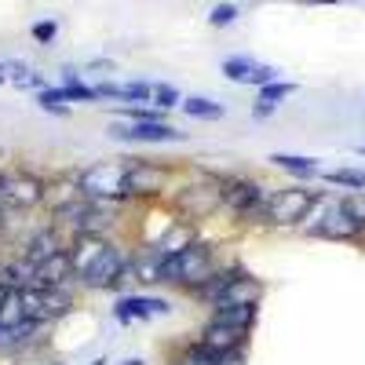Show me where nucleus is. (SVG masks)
Returning <instances> with one entry per match:
<instances>
[{
    "label": "nucleus",
    "instance_id": "nucleus-11",
    "mask_svg": "<svg viewBox=\"0 0 365 365\" xmlns=\"http://www.w3.org/2000/svg\"><path fill=\"white\" fill-rule=\"evenodd\" d=\"M66 241H70V237H63V227L44 223L41 230H34V234L22 241V252H19V256H22L29 267H37V263H44V259H51V256L63 252Z\"/></svg>",
    "mask_w": 365,
    "mask_h": 365
},
{
    "label": "nucleus",
    "instance_id": "nucleus-3",
    "mask_svg": "<svg viewBox=\"0 0 365 365\" xmlns=\"http://www.w3.org/2000/svg\"><path fill=\"white\" fill-rule=\"evenodd\" d=\"M274 187L252 175H223V212H230L234 223H267V205Z\"/></svg>",
    "mask_w": 365,
    "mask_h": 365
},
{
    "label": "nucleus",
    "instance_id": "nucleus-5",
    "mask_svg": "<svg viewBox=\"0 0 365 365\" xmlns=\"http://www.w3.org/2000/svg\"><path fill=\"white\" fill-rule=\"evenodd\" d=\"M172 175L175 168L158 165V161H125V182H120V194L125 201H158L168 197L172 190Z\"/></svg>",
    "mask_w": 365,
    "mask_h": 365
},
{
    "label": "nucleus",
    "instance_id": "nucleus-1",
    "mask_svg": "<svg viewBox=\"0 0 365 365\" xmlns=\"http://www.w3.org/2000/svg\"><path fill=\"white\" fill-rule=\"evenodd\" d=\"M220 267L223 263L216 256V245L205 237H194L187 249H179L175 256L161 263V285H172V289H182L187 296H194Z\"/></svg>",
    "mask_w": 365,
    "mask_h": 365
},
{
    "label": "nucleus",
    "instance_id": "nucleus-31",
    "mask_svg": "<svg viewBox=\"0 0 365 365\" xmlns=\"http://www.w3.org/2000/svg\"><path fill=\"white\" fill-rule=\"evenodd\" d=\"M274 110H278L274 103H256V106H252V117H256V120H267V117H270Z\"/></svg>",
    "mask_w": 365,
    "mask_h": 365
},
{
    "label": "nucleus",
    "instance_id": "nucleus-9",
    "mask_svg": "<svg viewBox=\"0 0 365 365\" xmlns=\"http://www.w3.org/2000/svg\"><path fill=\"white\" fill-rule=\"evenodd\" d=\"M110 139L117 143H182L187 132L172 128L168 120H132V125H113Z\"/></svg>",
    "mask_w": 365,
    "mask_h": 365
},
{
    "label": "nucleus",
    "instance_id": "nucleus-20",
    "mask_svg": "<svg viewBox=\"0 0 365 365\" xmlns=\"http://www.w3.org/2000/svg\"><path fill=\"white\" fill-rule=\"evenodd\" d=\"M168 365H216V351L201 347L197 340H187V344H179V347L172 351Z\"/></svg>",
    "mask_w": 365,
    "mask_h": 365
},
{
    "label": "nucleus",
    "instance_id": "nucleus-29",
    "mask_svg": "<svg viewBox=\"0 0 365 365\" xmlns=\"http://www.w3.org/2000/svg\"><path fill=\"white\" fill-rule=\"evenodd\" d=\"M120 117H128V120H165L161 110H150V106H120Z\"/></svg>",
    "mask_w": 365,
    "mask_h": 365
},
{
    "label": "nucleus",
    "instance_id": "nucleus-26",
    "mask_svg": "<svg viewBox=\"0 0 365 365\" xmlns=\"http://www.w3.org/2000/svg\"><path fill=\"white\" fill-rule=\"evenodd\" d=\"M182 103V91L175 84H154V106L158 110H172Z\"/></svg>",
    "mask_w": 365,
    "mask_h": 365
},
{
    "label": "nucleus",
    "instance_id": "nucleus-7",
    "mask_svg": "<svg viewBox=\"0 0 365 365\" xmlns=\"http://www.w3.org/2000/svg\"><path fill=\"white\" fill-rule=\"evenodd\" d=\"M307 220H314V223L303 227L311 237H325V241H361V237H365V223L354 220L340 201H336V205H329L322 216H314V212H311Z\"/></svg>",
    "mask_w": 365,
    "mask_h": 365
},
{
    "label": "nucleus",
    "instance_id": "nucleus-35",
    "mask_svg": "<svg viewBox=\"0 0 365 365\" xmlns=\"http://www.w3.org/2000/svg\"><path fill=\"white\" fill-rule=\"evenodd\" d=\"M0 158H4V146H0Z\"/></svg>",
    "mask_w": 365,
    "mask_h": 365
},
{
    "label": "nucleus",
    "instance_id": "nucleus-12",
    "mask_svg": "<svg viewBox=\"0 0 365 365\" xmlns=\"http://www.w3.org/2000/svg\"><path fill=\"white\" fill-rule=\"evenodd\" d=\"M194 340H197L201 347H208V351H249L252 332L230 329V325H216V322H205Z\"/></svg>",
    "mask_w": 365,
    "mask_h": 365
},
{
    "label": "nucleus",
    "instance_id": "nucleus-23",
    "mask_svg": "<svg viewBox=\"0 0 365 365\" xmlns=\"http://www.w3.org/2000/svg\"><path fill=\"white\" fill-rule=\"evenodd\" d=\"M252 66H256V58H249V55H230V58H223V77L234 81V84H245L249 73H252Z\"/></svg>",
    "mask_w": 365,
    "mask_h": 365
},
{
    "label": "nucleus",
    "instance_id": "nucleus-19",
    "mask_svg": "<svg viewBox=\"0 0 365 365\" xmlns=\"http://www.w3.org/2000/svg\"><path fill=\"white\" fill-rule=\"evenodd\" d=\"M63 99L66 103H99V91L91 88V84H84L73 66H66L63 70Z\"/></svg>",
    "mask_w": 365,
    "mask_h": 365
},
{
    "label": "nucleus",
    "instance_id": "nucleus-15",
    "mask_svg": "<svg viewBox=\"0 0 365 365\" xmlns=\"http://www.w3.org/2000/svg\"><path fill=\"white\" fill-rule=\"evenodd\" d=\"M113 318H117L120 325H128V322H150V318H154L150 296H143V292H125V296H117V299H113Z\"/></svg>",
    "mask_w": 365,
    "mask_h": 365
},
{
    "label": "nucleus",
    "instance_id": "nucleus-6",
    "mask_svg": "<svg viewBox=\"0 0 365 365\" xmlns=\"http://www.w3.org/2000/svg\"><path fill=\"white\" fill-rule=\"evenodd\" d=\"M48 201V179L26 172V168H11L0 172V205L11 212H29Z\"/></svg>",
    "mask_w": 365,
    "mask_h": 365
},
{
    "label": "nucleus",
    "instance_id": "nucleus-2",
    "mask_svg": "<svg viewBox=\"0 0 365 365\" xmlns=\"http://www.w3.org/2000/svg\"><path fill=\"white\" fill-rule=\"evenodd\" d=\"M168 208L182 223H205L216 212H223V175H197L194 182H182L168 197Z\"/></svg>",
    "mask_w": 365,
    "mask_h": 365
},
{
    "label": "nucleus",
    "instance_id": "nucleus-18",
    "mask_svg": "<svg viewBox=\"0 0 365 365\" xmlns=\"http://www.w3.org/2000/svg\"><path fill=\"white\" fill-rule=\"evenodd\" d=\"M267 161H270L274 168H282V172L296 175V179H314V175H322V161H318V158H303V154H270Z\"/></svg>",
    "mask_w": 365,
    "mask_h": 365
},
{
    "label": "nucleus",
    "instance_id": "nucleus-27",
    "mask_svg": "<svg viewBox=\"0 0 365 365\" xmlns=\"http://www.w3.org/2000/svg\"><path fill=\"white\" fill-rule=\"evenodd\" d=\"M237 4H216V8H212V15H208V26L212 29H223V26H234L237 22Z\"/></svg>",
    "mask_w": 365,
    "mask_h": 365
},
{
    "label": "nucleus",
    "instance_id": "nucleus-8",
    "mask_svg": "<svg viewBox=\"0 0 365 365\" xmlns=\"http://www.w3.org/2000/svg\"><path fill=\"white\" fill-rule=\"evenodd\" d=\"M120 182H125V165H91L84 172H77V187L84 197H96V201H125L120 194Z\"/></svg>",
    "mask_w": 365,
    "mask_h": 365
},
{
    "label": "nucleus",
    "instance_id": "nucleus-24",
    "mask_svg": "<svg viewBox=\"0 0 365 365\" xmlns=\"http://www.w3.org/2000/svg\"><path fill=\"white\" fill-rule=\"evenodd\" d=\"M26 322V311H22V296L19 292H8V299L0 303V329H15Z\"/></svg>",
    "mask_w": 365,
    "mask_h": 365
},
{
    "label": "nucleus",
    "instance_id": "nucleus-28",
    "mask_svg": "<svg viewBox=\"0 0 365 365\" xmlns=\"http://www.w3.org/2000/svg\"><path fill=\"white\" fill-rule=\"evenodd\" d=\"M29 34H34V41H37V44H51V41L58 37V22H55V19L34 22V29H29Z\"/></svg>",
    "mask_w": 365,
    "mask_h": 365
},
{
    "label": "nucleus",
    "instance_id": "nucleus-30",
    "mask_svg": "<svg viewBox=\"0 0 365 365\" xmlns=\"http://www.w3.org/2000/svg\"><path fill=\"white\" fill-rule=\"evenodd\" d=\"M340 205H344V208L351 212L354 220H361V223H365V190H361V194H347V197H344Z\"/></svg>",
    "mask_w": 365,
    "mask_h": 365
},
{
    "label": "nucleus",
    "instance_id": "nucleus-33",
    "mask_svg": "<svg viewBox=\"0 0 365 365\" xmlns=\"http://www.w3.org/2000/svg\"><path fill=\"white\" fill-rule=\"evenodd\" d=\"M4 299H8V289H4V285H0V303H4Z\"/></svg>",
    "mask_w": 365,
    "mask_h": 365
},
{
    "label": "nucleus",
    "instance_id": "nucleus-21",
    "mask_svg": "<svg viewBox=\"0 0 365 365\" xmlns=\"http://www.w3.org/2000/svg\"><path fill=\"white\" fill-rule=\"evenodd\" d=\"M179 106H182V113L194 117V120H220V117L227 113V110H223V103L208 99V96H190V99H182Z\"/></svg>",
    "mask_w": 365,
    "mask_h": 365
},
{
    "label": "nucleus",
    "instance_id": "nucleus-17",
    "mask_svg": "<svg viewBox=\"0 0 365 365\" xmlns=\"http://www.w3.org/2000/svg\"><path fill=\"white\" fill-rule=\"evenodd\" d=\"M77 285H70V289H41V299H44V322L48 325H55L58 318H66L70 311H73V303H77Z\"/></svg>",
    "mask_w": 365,
    "mask_h": 365
},
{
    "label": "nucleus",
    "instance_id": "nucleus-16",
    "mask_svg": "<svg viewBox=\"0 0 365 365\" xmlns=\"http://www.w3.org/2000/svg\"><path fill=\"white\" fill-rule=\"evenodd\" d=\"M259 299H263V282L256 278L252 270H241L220 303H259ZM220 303H216V307H220ZM208 311H212V307H208Z\"/></svg>",
    "mask_w": 365,
    "mask_h": 365
},
{
    "label": "nucleus",
    "instance_id": "nucleus-13",
    "mask_svg": "<svg viewBox=\"0 0 365 365\" xmlns=\"http://www.w3.org/2000/svg\"><path fill=\"white\" fill-rule=\"evenodd\" d=\"M34 285H37V289H70V285H77L66 249L58 252V256H51V259H44V263L34 267Z\"/></svg>",
    "mask_w": 365,
    "mask_h": 365
},
{
    "label": "nucleus",
    "instance_id": "nucleus-10",
    "mask_svg": "<svg viewBox=\"0 0 365 365\" xmlns=\"http://www.w3.org/2000/svg\"><path fill=\"white\" fill-rule=\"evenodd\" d=\"M110 245L106 234H96V230H81V234H70L66 241V256H70V267H73V278L81 282L88 267L103 256V249Z\"/></svg>",
    "mask_w": 365,
    "mask_h": 365
},
{
    "label": "nucleus",
    "instance_id": "nucleus-32",
    "mask_svg": "<svg viewBox=\"0 0 365 365\" xmlns=\"http://www.w3.org/2000/svg\"><path fill=\"white\" fill-rule=\"evenodd\" d=\"M120 365H146V361H143V358H125Z\"/></svg>",
    "mask_w": 365,
    "mask_h": 365
},
{
    "label": "nucleus",
    "instance_id": "nucleus-14",
    "mask_svg": "<svg viewBox=\"0 0 365 365\" xmlns=\"http://www.w3.org/2000/svg\"><path fill=\"white\" fill-rule=\"evenodd\" d=\"M208 322L252 332L256 322H259V303H220V307H212V311H208Z\"/></svg>",
    "mask_w": 365,
    "mask_h": 365
},
{
    "label": "nucleus",
    "instance_id": "nucleus-22",
    "mask_svg": "<svg viewBox=\"0 0 365 365\" xmlns=\"http://www.w3.org/2000/svg\"><path fill=\"white\" fill-rule=\"evenodd\" d=\"M322 179L329 187H344V190H354V194L365 190V168H332V172H322Z\"/></svg>",
    "mask_w": 365,
    "mask_h": 365
},
{
    "label": "nucleus",
    "instance_id": "nucleus-4",
    "mask_svg": "<svg viewBox=\"0 0 365 365\" xmlns=\"http://www.w3.org/2000/svg\"><path fill=\"white\" fill-rule=\"evenodd\" d=\"M325 194L314 187H303V182H292V187H278L270 194L267 205V223L263 227H303L307 216L318 208Z\"/></svg>",
    "mask_w": 365,
    "mask_h": 365
},
{
    "label": "nucleus",
    "instance_id": "nucleus-34",
    "mask_svg": "<svg viewBox=\"0 0 365 365\" xmlns=\"http://www.w3.org/2000/svg\"><path fill=\"white\" fill-rule=\"evenodd\" d=\"M358 154H361V158H365V143H361V146H358Z\"/></svg>",
    "mask_w": 365,
    "mask_h": 365
},
{
    "label": "nucleus",
    "instance_id": "nucleus-25",
    "mask_svg": "<svg viewBox=\"0 0 365 365\" xmlns=\"http://www.w3.org/2000/svg\"><path fill=\"white\" fill-rule=\"evenodd\" d=\"M296 91V84L292 81H270V84H263V88H256V103H274L278 106L282 99H289Z\"/></svg>",
    "mask_w": 365,
    "mask_h": 365
}]
</instances>
